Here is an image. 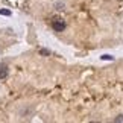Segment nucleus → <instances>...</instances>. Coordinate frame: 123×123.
Returning a JSON list of instances; mask_svg holds the SVG:
<instances>
[{
  "mask_svg": "<svg viewBox=\"0 0 123 123\" xmlns=\"http://www.w3.org/2000/svg\"><path fill=\"white\" fill-rule=\"evenodd\" d=\"M52 27H53V31H56V32H62L65 29V21L59 17H55L53 20H52Z\"/></svg>",
  "mask_w": 123,
  "mask_h": 123,
  "instance_id": "obj_1",
  "label": "nucleus"
},
{
  "mask_svg": "<svg viewBox=\"0 0 123 123\" xmlns=\"http://www.w3.org/2000/svg\"><path fill=\"white\" fill-rule=\"evenodd\" d=\"M8 73H9V70L6 65H0V79H6Z\"/></svg>",
  "mask_w": 123,
  "mask_h": 123,
  "instance_id": "obj_2",
  "label": "nucleus"
},
{
  "mask_svg": "<svg viewBox=\"0 0 123 123\" xmlns=\"http://www.w3.org/2000/svg\"><path fill=\"white\" fill-rule=\"evenodd\" d=\"M100 59L102 61H114V56H112V55H102Z\"/></svg>",
  "mask_w": 123,
  "mask_h": 123,
  "instance_id": "obj_3",
  "label": "nucleus"
},
{
  "mask_svg": "<svg viewBox=\"0 0 123 123\" xmlns=\"http://www.w3.org/2000/svg\"><path fill=\"white\" fill-rule=\"evenodd\" d=\"M40 55H43V56H49V55H50V50H47V49H40Z\"/></svg>",
  "mask_w": 123,
  "mask_h": 123,
  "instance_id": "obj_4",
  "label": "nucleus"
},
{
  "mask_svg": "<svg viewBox=\"0 0 123 123\" xmlns=\"http://www.w3.org/2000/svg\"><path fill=\"white\" fill-rule=\"evenodd\" d=\"M11 11L9 9H0V15H11Z\"/></svg>",
  "mask_w": 123,
  "mask_h": 123,
  "instance_id": "obj_5",
  "label": "nucleus"
},
{
  "mask_svg": "<svg viewBox=\"0 0 123 123\" xmlns=\"http://www.w3.org/2000/svg\"><path fill=\"white\" fill-rule=\"evenodd\" d=\"M114 122H116V123H123V116H122V114L117 116L116 119H114Z\"/></svg>",
  "mask_w": 123,
  "mask_h": 123,
  "instance_id": "obj_6",
  "label": "nucleus"
}]
</instances>
